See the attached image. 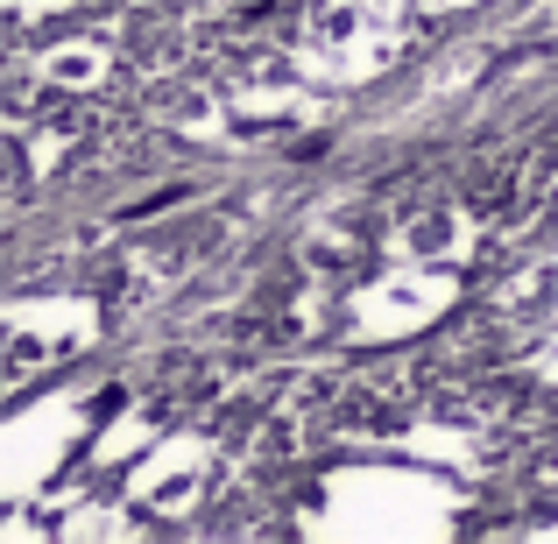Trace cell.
<instances>
[{
	"instance_id": "cell-1",
	"label": "cell",
	"mask_w": 558,
	"mask_h": 544,
	"mask_svg": "<svg viewBox=\"0 0 558 544\" xmlns=\"http://www.w3.org/2000/svg\"><path fill=\"white\" fill-rule=\"evenodd\" d=\"M452 488L432 474H410V467H354V474L326 481V509H318V531L340 537H438L452 531Z\"/></svg>"
},
{
	"instance_id": "cell-2",
	"label": "cell",
	"mask_w": 558,
	"mask_h": 544,
	"mask_svg": "<svg viewBox=\"0 0 558 544\" xmlns=\"http://www.w3.org/2000/svg\"><path fill=\"white\" fill-rule=\"evenodd\" d=\"M452 304H460V269L389 255L375 276H361L354 298H347V340H361V347L417 340V333H432Z\"/></svg>"
},
{
	"instance_id": "cell-3",
	"label": "cell",
	"mask_w": 558,
	"mask_h": 544,
	"mask_svg": "<svg viewBox=\"0 0 558 544\" xmlns=\"http://www.w3.org/2000/svg\"><path fill=\"white\" fill-rule=\"evenodd\" d=\"M304 50L340 85L381 78V71L410 50V8L403 0H312V14H304Z\"/></svg>"
},
{
	"instance_id": "cell-4",
	"label": "cell",
	"mask_w": 558,
	"mask_h": 544,
	"mask_svg": "<svg viewBox=\"0 0 558 544\" xmlns=\"http://www.w3.org/2000/svg\"><path fill=\"white\" fill-rule=\"evenodd\" d=\"M99 333H107V312L85 290H36V298L8 304V382H36L57 375L78 354H93Z\"/></svg>"
},
{
	"instance_id": "cell-5",
	"label": "cell",
	"mask_w": 558,
	"mask_h": 544,
	"mask_svg": "<svg viewBox=\"0 0 558 544\" xmlns=\"http://www.w3.org/2000/svg\"><path fill=\"white\" fill-rule=\"evenodd\" d=\"M78 403L71 396H43V403L14 410L8 438H0V474H8V495H36V481H50L64 467V452L78 446Z\"/></svg>"
},
{
	"instance_id": "cell-6",
	"label": "cell",
	"mask_w": 558,
	"mask_h": 544,
	"mask_svg": "<svg viewBox=\"0 0 558 544\" xmlns=\"http://www.w3.org/2000/svg\"><path fill=\"white\" fill-rule=\"evenodd\" d=\"M389 255L438 262V269H466V262L481 255V213H474V205H460V198L410 205V213L389 227Z\"/></svg>"
},
{
	"instance_id": "cell-7",
	"label": "cell",
	"mask_w": 558,
	"mask_h": 544,
	"mask_svg": "<svg viewBox=\"0 0 558 544\" xmlns=\"http://www.w3.org/2000/svg\"><path fill=\"white\" fill-rule=\"evenodd\" d=\"M198 488H205V446L198 438H156L149 446V460L135 467V503L142 509H170V517H178V509H191L198 503Z\"/></svg>"
},
{
	"instance_id": "cell-8",
	"label": "cell",
	"mask_w": 558,
	"mask_h": 544,
	"mask_svg": "<svg viewBox=\"0 0 558 544\" xmlns=\"http://www.w3.org/2000/svg\"><path fill=\"white\" fill-rule=\"evenodd\" d=\"M107 71H113V57L99 50L93 36H57L50 50H43V78H50V93H99L107 85Z\"/></svg>"
}]
</instances>
